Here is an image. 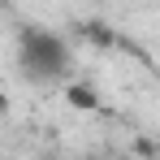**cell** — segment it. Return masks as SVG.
<instances>
[{"label": "cell", "instance_id": "obj_1", "mask_svg": "<svg viewBox=\"0 0 160 160\" xmlns=\"http://www.w3.org/2000/svg\"><path fill=\"white\" fill-rule=\"evenodd\" d=\"M18 74L35 87H65L74 78V48L56 30L26 26L18 39Z\"/></svg>", "mask_w": 160, "mask_h": 160}, {"label": "cell", "instance_id": "obj_2", "mask_svg": "<svg viewBox=\"0 0 160 160\" xmlns=\"http://www.w3.org/2000/svg\"><path fill=\"white\" fill-rule=\"evenodd\" d=\"M69 100H74V104H82V108H91V104H95V100L87 95V87H69Z\"/></svg>", "mask_w": 160, "mask_h": 160}]
</instances>
